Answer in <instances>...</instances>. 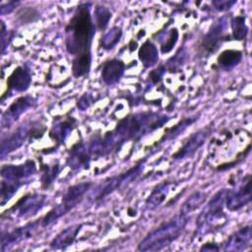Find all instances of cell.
Segmentation results:
<instances>
[{"instance_id":"cell-1","label":"cell","mask_w":252,"mask_h":252,"mask_svg":"<svg viewBox=\"0 0 252 252\" xmlns=\"http://www.w3.org/2000/svg\"><path fill=\"white\" fill-rule=\"evenodd\" d=\"M95 27L91 14V3H81L65 28V47L73 57L72 74L81 78L89 74L92 66V42Z\"/></svg>"},{"instance_id":"cell-2","label":"cell","mask_w":252,"mask_h":252,"mask_svg":"<svg viewBox=\"0 0 252 252\" xmlns=\"http://www.w3.org/2000/svg\"><path fill=\"white\" fill-rule=\"evenodd\" d=\"M169 120L168 116L158 112L144 111L129 114L118 121L115 128L106 132L117 150L128 141H137L154 132Z\"/></svg>"},{"instance_id":"cell-3","label":"cell","mask_w":252,"mask_h":252,"mask_svg":"<svg viewBox=\"0 0 252 252\" xmlns=\"http://www.w3.org/2000/svg\"><path fill=\"white\" fill-rule=\"evenodd\" d=\"M189 217L178 214L150 231L138 244V251H158L175 241L185 229Z\"/></svg>"},{"instance_id":"cell-4","label":"cell","mask_w":252,"mask_h":252,"mask_svg":"<svg viewBox=\"0 0 252 252\" xmlns=\"http://www.w3.org/2000/svg\"><path fill=\"white\" fill-rule=\"evenodd\" d=\"M45 127L40 121H26L20 125L14 132L2 139L1 142V158L2 159L12 152L17 151L27 141H33L42 137Z\"/></svg>"},{"instance_id":"cell-5","label":"cell","mask_w":252,"mask_h":252,"mask_svg":"<svg viewBox=\"0 0 252 252\" xmlns=\"http://www.w3.org/2000/svg\"><path fill=\"white\" fill-rule=\"evenodd\" d=\"M144 168V160L136 163L134 166L128 168L127 170L109 176L97 184L94 189L90 194V199L92 202H98L107 197L108 195L112 194L116 190L126 186L127 184L134 181L143 171Z\"/></svg>"},{"instance_id":"cell-6","label":"cell","mask_w":252,"mask_h":252,"mask_svg":"<svg viewBox=\"0 0 252 252\" xmlns=\"http://www.w3.org/2000/svg\"><path fill=\"white\" fill-rule=\"evenodd\" d=\"M46 196L39 193H27L23 195L13 206L4 211L2 218L29 219L36 215L44 206Z\"/></svg>"},{"instance_id":"cell-7","label":"cell","mask_w":252,"mask_h":252,"mask_svg":"<svg viewBox=\"0 0 252 252\" xmlns=\"http://www.w3.org/2000/svg\"><path fill=\"white\" fill-rule=\"evenodd\" d=\"M229 189L223 188L219 190L206 204L204 210L200 213L197 219L196 224L199 228H204L208 226L213 227L225 220L223 214V207L225 206V199L228 194Z\"/></svg>"},{"instance_id":"cell-8","label":"cell","mask_w":252,"mask_h":252,"mask_svg":"<svg viewBox=\"0 0 252 252\" xmlns=\"http://www.w3.org/2000/svg\"><path fill=\"white\" fill-rule=\"evenodd\" d=\"M32 85V73L27 65L17 66L7 78L6 91L1 97L3 102L5 98L12 94H20L29 90Z\"/></svg>"},{"instance_id":"cell-9","label":"cell","mask_w":252,"mask_h":252,"mask_svg":"<svg viewBox=\"0 0 252 252\" xmlns=\"http://www.w3.org/2000/svg\"><path fill=\"white\" fill-rule=\"evenodd\" d=\"M41 226V219L29 221L24 225L13 228L10 231L2 233L1 236V251L4 252L10 247L25 241L35 233V231Z\"/></svg>"},{"instance_id":"cell-10","label":"cell","mask_w":252,"mask_h":252,"mask_svg":"<svg viewBox=\"0 0 252 252\" xmlns=\"http://www.w3.org/2000/svg\"><path fill=\"white\" fill-rule=\"evenodd\" d=\"M212 131L211 126H206L194 132L183 142L181 147L172 154L171 158L175 160H181L192 157L205 144L212 134Z\"/></svg>"},{"instance_id":"cell-11","label":"cell","mask_w":252,"mask_h":252,"mask_svg":"<svg viewBox=\"0 0 252 252\" xmlns=\"http://www.w3.org/2000/svg\"><path fill=\"white\" fill-rule=\"evenodd\" d=\"M36 164L32 159H27L20 164H4L1 166V177L4 180L26 184L36 172Z\"/></svg>"},{"instance_id":"cell-12","label":"cell","mask_w":252,"mask_h":252,"mask_svg":"<svg viewBox=\"0 0 252 252\" xmlns=\"http://www.w3.org/2000/svg\"><path fill=\"white\" fill-rule=\"evenodd\" d=\"M35 99L31 95H22L17 97L2 113V129L11 127L28 109L35 105Z\"/></svg>"},{"instance_id":"cell-13","label":"cell","mask_w":252,"mask_h":252,"mask_svg":"<svg viewBox=\"0 0 252 252\" xmlns=\"http://www.w3.org/2000/svg\"><path fill=\"white\" fill-rule=\"evenodd\" d=\"M251 201V175L248 173L244 177L242 183L238 186L237 189L228 191V194L225 199V207L230 212H235L246 205Z\"/></svg>"},{"instance_id":"cell-14","label":"cell","mask_w":252,"mask_h":252,"mask_svg":"<svg viewBox=\"0 0 252 252\" xmlns=\"http://www.w3.org/2000/svg\"><path fill=\"white\" fill-rule=\"evenodd\" d=\"M92 159L93 157L88 144L83 141H79L70 148L66 158V165H68L72 170H82L89 168Z\"/></svg>"},{"instance_id":"cell-15","label":"cell","mask_w":252,"mask_h":252,"mask_svg":"<svg viewBox=\"0 0 252 252\" xmlns=\"http://www.w3.org/2000/svg\"><path fill=\"white\" fill-rule=\"evenodd\" d=\"M225 18H220L218 19L209 29L207 33L204 35L201 46L209 53L216 52L219 47L221 45L223 40H226L225 38L229 37L228 35L224 34V28H225Z\"/></svg>"},{"instance_id":"cell-16","label":"cell","mask_w":252,"mask_h":252,"mask_svg":"<svg viewBox=\"0 0 252 252\" xmlns=\"http://www.w3.org/2000/svg\"><path fill=\"white\" fill-rule=\"evenodd\" d=\"M77 120L72 116H65L62 118H56L49 130V138L53 141L54 147L48 150H55L60 147L66 139L70 136L74 128L76 127Z\"/></svg>"},{"instance_id":"cell-17","label":"cell","mask_w":252,"mask_h":252,"mask_svg":"<svg viewBox=\"0 0 252 252\" xmlns=\"http://www.w3.org/2000/svg\"><path fill=\"white\" fill-rule=\"evenodd\" d=\"M94 183L92 181H82L67 188L62 196L61 202L69 212L76 208L84 199L85 195L91 190Z\"/></svg>"},{"instance_id":"cell-18","label":"cell","mask_w":252,"mask_h":252,"mask_svg":"<svg viewBox=\"0 0 252 252\" xmlns=\"http://www.w3.org/2000/svg\"><path fill=\"white\" fill-rule=\"evenodd\" d=\"M125 63L117 58L106 60L101 68V80L107 86H114L119 83L125 73Z\"/></svg>"},{"instance_id":"cell-19","label":"cell","mask_w":252,"mask_h":252,"mask_svg":"<svg viewBox=\"0 0 252 252\" xmlns=\"http://www.w3.org/2000/svg\"><path fill=\"white\" fill-rule=\"evenodd\" d=\"M251 226L245 225L234 231L223 245L224 251H244L250 247L251 243Z\"/></svg>"},{"instance_id":"cell-20","label":"cell","mask_w":252,"mask_h":252,"mask_svg":"<svg viewBox=\"0 0 252 252\" xmlns=\"http://www.w3.org/2000/svg\"><path fill=\"white\" fill-rule=\"evenodd\" d=\"M82 228V224L77 223V224H72L70 226H67L66 228H64L63 230H61L49 243V246L54 249V250H65L67 249L69 246H71L80 230Z\"/></svg>"},{"instance_id":"cell-21","label":"cell","mask_w":252,"mask_h":252,"mask_svg":"<svg viewBox=\"0 0 252 252\" xmlns=\"http://www.w3.org/2000/svg\"><path fill=\"white\" fill-rule=\"evenodd\" d=\"M171 186H172V182L168 180H164L157 184L151 191L148 198L146 199L145 203H146L147 209L155 210L158 208L165 201Z\"/></svg>"},{"instance_id":"cell-22","label":"cell","mask_w":252,"mask_h":252,"mask_svg":"<svg viewBox=\"0 0 252 252\" xmlns=\"http://www.w3.org/2000/svg\"><path fill=\"white\" fill-rule=\"evenodd\" d=\"M138 58L145 68L155 66L158 61V47L152 40H145L138 50Z\"/></svg>"},{"instance_id":"cell-23","label":"cell","mask_w":252,"mask_h":252,"mask_svg":"<svg viewBox=\"0 0 252 252\" xmlns=\"http://www.w3.org/2000/svg\"><path fill=\"white\" fill-rule=\"evenodd\" d=\"M242 52L237 49H224L217 58L218 66L224 71H229L236 67L242 60Z\"/></svg>"},{"instance_id":"cell-24","label":"cell","mask_w":252,"mask_h":252,"mask_svg":"<svg viewBox=\"0 0 252 252\" xmlns=\"http://www.w3.org/2000/svg\"><path fill=\"white\" fill-rule=\"evenodd\" d=\"M40 170V184L42 189L49 188L53 182L56 180L59 172L60 165L58 162L54 164H42L39 168Z\"/></svg>"},{"instance_id":"cell-25","label":"cell","mask_w":252,"mask_h":252,"mask_svg":"<svg viewBox=\"0 0 252 252\" xmlns=\"http://www.w3.org/2000/svg\"><path fill=\"white\" fill-rule=\"evenodd\" d=\"M205 199H206V194L204 192H201V191L194 192L182 204L179 214L189 217V215L192 214V212L197 210L204 203Z\"/></svg>"},{"instance_id":"cell-26","label":"cell","mask_w":252,"mask_h":252,"mask_svg":"<svg viewBox=\"0 0 252 252\" xmlns=\"http://www.w3.org/2000/svg\"><path fill=\"white\" fill-rule=\"evenodd\" d=\"M110 19H111V12L107 7L103 5L95 6L94 11V16H93V21L95 29L99 31H104L107 28Z\"/></svg>"},{"instance_id":"cell-27","label":"cell","mask_w":252,"mask_h":252,"mask_svg":"<svg viewBox=\"0 0 252 252\" xmlns=\"http://www.w3.org/2000/svg\"><path fill=\"white\" fill-rule=\"evenodd\" d=\"M68 213H69V210L62 203L57 204L41 218V227H47L52 225L59 219H61L63 216H65Z\"/></svg>"},{"instance_id":"cell-28","label":"cell","mask_w":252,"mask_h":252,"mask_svg":"<svg viewBox=\"0 0 252 252\" xmlns=\"http://www.w3.org/2000/svg\"><path fill=\"white\" fill-rule=\"evenodd\" d=\"M231 35L235 40H243L248 33V27L244 16H235L230 21Z\"/></svg>"},{"instance_id":"cell-29","label":"cell","mask_w":252,"mask_h":252,"mask_svg":"<svg viewBox=\"0 0 252 252\" xmlns=\"http://www.w3.org/2000/svg\"><path fill=\"white\" fill-rule=\"evenodd\" d=\"M178 37H179V32L175 28H171L170 30L166 31L165 33L160 35L159 42H160L161 53L166 54L170 52L176 45Z\"/></svg>"},{"instance_id":"cell-30","label":"cell","mask_w":252,"mask_h":252,"mask_svg":"<svg viewBox=\"0 0 252 252\" xmlns=\"http://www.w3.org/2000/svg\"><path fill=\"white\" fill-rule=\"evenodd\" d=\"M196 119H198V118H196V116L183 118V119L180 120L178 123H176L174 126H172L171 128H168V129L165 131L164 136L162 137V139H161L159 142H162L163 140L165 141V140H172V139H175V138L178 137L182 132H184L188 126H190L191 124H193Z\"/></svg>"},{"instance_id":"cell-31","label":"cell","mask_w":252,"mask_h":252,"mask_svg":"<svg viewBox=\"0 0 252 252\" xmlns=\"http://www.w3.org/2000/svg\"><path fill=\"white\" fill-rule=\"evenodd\" d=\"M25 184L21 182L15 181H8V180H1V189H0V199H1V206H4L16 193L17 191Z\"/></svg>"},{"instance_id":"cell-32","label":"cell","mask_w":252,"mask_h":252,"mask_svg":"<svg viewBox=\"0 0 252 252\" xmlns=\"http://www.w3.org/2000/svg\"><path fill=\"white\" fill-rule=\"evenodd\" d=\"M122 30L119 27H113L101 37V46L103 49H112L121 39Z\"/></svg>"},{"instance_id":"cell-33","label":"cell","mask_w":252,"mask_h":252,"mask_svg":"<svg viewBox=\"0 0 252 252\" xmlns=\"http://www.w3.org/2000/svg\"><path fill=\"white\" fill-rule=\"evenodd\" d=\"M39 14L35 9L29 8V9H24L21 10L19 13V20L22 23H29V22H33L38 18Z\"/></svg>"},{"instance_id":"cell-34","label":"cell","mask_w":252,"mask_h":252,"mask_svg":"<svg viewBox=\"0 0 252 252\" xmlns=\"http://www.w3.org/2000/svg\"><path fill=\"white\" fill-rule=\"evenodd\" d=\"M249 151H250V144L247 146V148H246L242 153H240V154L237 156V158H236L233 161L227 162V163H223V164H220V165L217 167V169H218V170H220V171H223V170H226V169H229V168L233 167L234 165H236L237 163H239V162L248 155Z\"/></svg>"},{"instance_id":"cell-35","label":"cell","mask_w":252,"mask_h":252,"mask_svg":"<svg viewBox=\"0 0 252 252\" xmlns=\"http://www.w3.org/2000/svg\"><path fill=\"white\" fill-rule=\"evenodd\" d=\"M12 40V32L8 31L5 26V23L1 21V50L4 53L5 48L9 45L10 41Z\"/></svg>"},{"instance_id":"cell-36","label":"cell","mask_w":252,"mask_h":252,"mask_svg":"<svg viewBox=\"0 0 252 252\" xmlns=\"http://www.w3.org/2000/svg\"><path fill=\"white\" fill-rule=\"evenodd\" d=\"M236 2L229 0H215L212 2L213 9L218 12H225L229 10Z\"/></svg>"},{"instance_id":"cell-37","label":"cell","mask_w":252,"mask_h":252,"mask_svg":"<svg viewBox=\"0 0 252 252\" xmlns=\"http://www.w3.org/2000/svg\"><path fill=\"white\" fill-rule=\"evenodd\" d=\"M93 103V97L90 94H83L77 101V107L81 110V111H85L87 108H89L91 106V104Z\"/></svg>"},{"instance_id":"cell-38","label":"cell","mask_w":252,"mask_h":252,"mask_svg":"<svg viewBox=\"0 0 252 252\" xmlns=\"http://www.w3.org/2000/svg\"><path fill=\"white\" fill-rule=\"evenodd\" d=\"M165 72V66L164 65H159L158 68L154 69L150 74H149V78L150 80L154 83V84H158L161 78L163 73Z\"/></svg>"},{"instance_id":"cell-39","label":"cell","mask_w":252,"mask_h":252,"mask_svg":"<svg viewBox=\"0 0 252 252\" xmlns=\"http://www.w3.org/2000/svg\"><path fill=\"white\" fill-rule=\"evenodd\" d=\"M20 4V2L18 1H10V2H6V3H2L0 6V13L1 15H6V14H10L12 13L17 6Z\"/></svg>"},{"instance_id":"cell-40","label":"cell","mask_w":252,"mask_h":252,"mask_svg":"<svg viewBox=\"0 0 252 252\" xmlns=\"http://www.w3.org/2000/svg\"><path fill=\"white\" fill-rule=\"evenodd\" d=\"M220 248L216 243H204L200 247V251H219Z\"/></svg>"}]
</instances>
